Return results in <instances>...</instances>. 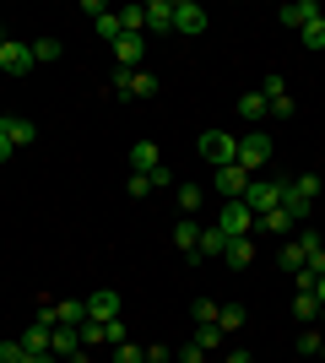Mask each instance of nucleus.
I'll list each match as a JSON object with an SVG mask.
<instances>
[{"instance_id":"obj_40","label":"nucleus","mask_w":325,"mask_h":363,"mask_svg":"<svg viewBox=\"0 0 325 363\" xmlns=\"http://www.w3.org/2000/svg\"><path fill=\"white\" fill-rule=\"evenodd\" d=\"M125 190H130V196H152V179H147V174H130V179H125Z\"/></svg>"},{"instance_id":"obj_27","label":"nucleus","mask_w":325,"mask_h":363,"mask_svg":"<svg viewBox=\"0 0 325 363\" xmlns=\"http://www.w3.org/2000/svg\"><path fill=\"white\" fill-rule=\"evenodd\" d=\"M190 342H195L201 352H217V347H222V325H195V336H190Z\"/></svg>"},{"instance_id":"obj_47","label":"nucleus","mask_w":325,"mask_h":363,"mask_svg":"<svg viewBox=\"0 0 325 363\" xmlns=\"http://www.w3.org/2000/svg\"><path fill=\"white\" fill-rule=\"evenodd\" d=\"M169 363H179V358H169Z\"/></svg>"},{"instance_id":"obj_21","label":"nucleus","mask_w":325,"mask_h":363,"mask_svg":"<svg viewBox=\"0 0 325 363\" xmlns=\"http://www.w3.org/2000/svg\"><path fill=\"white\" fill-rule=\"evenodd\" d=\"M87 320V298H65L55 303V325H81Z\"/></svg>"},{"instance_id":"obj_39","label":"nucleus","mask_w":325,"mask_h":363,"mask_svg":"<svg viewBox=\"0 0 325 363\" xmlns=\"http://www.w3.org/2000/svg\"><path fill=\"white\" fill-rule=\"evenodd\" d=\"M0 363H33V358L22 352V342H0Z\"/></svg>"},{"instance_id":"obj_13","label":"nucleus","mask_w":325,"mask_h":363,"mask_svg":"<svg viewBox=\"0 0 325 363\" xmlns=\"http://www.w3.org/2000/svg\"><path fill=\"white\" fill-rule=\"evenodd\" d=\"M173 244H179V250L195 260V255H201V223H195V217H179V228H173Z\"/></svg>"},{"instance_id":"obj_34","label":"nucleus","mask_w":325,"mask_h":363,"mask_svg":"<svg viewBox=\"0 0 325 363\" xmlns=\"http://www.w3.org/2000/svg\"><path fill=\"white\" fill-rule=\"evenodd\" d=\"M93 28H98V38H108V44H114V38H120V11H103Z\"/></svg>"},{"instance_id":"obj_18","label":"nucleus","mask_w":325,"mask_h":363,"mask_svg":"<svg viewBox=\"0 0 325 363\" xmlns=\"http://www.w3.org/2000/svg\"><path fill=\"white\" fill-rule=\"evenodd\" d=\"M222 250H228V233H222V228H201V255L195 260H222Z\"/></svg>"},{"instance_id":"obj_11","label":"nucleus","mask_w":325,"mask_h":363,"mask_svg":"<svg viewBox=\"0 0 325 363\" xmlns=\"http://www.w3.org/2000/svg\"><path fill=\"white\" fill-rule=\"evenodd\" d=\"M217 190H222V201H239L249 190V174L239 163H228V168H217Z\"/></svg>"},{"instance_id":"obj_1","label":"nucleus","mask_w":325,"mask_h":363,"mask_svg":"<svg viewBox=\"0 0 325 363\" xmlns=\"http://www.w3.org/2000/svg\"><path fill=\"white\" fill-rule=\"evenodd\" d=\"M271 152H277V141L266 136V130H249V136H239V168L255 179V174L271 163Z\"/></svg>"},{"instance_id":"obj_35","label":"nucleus","mask_w":325,"mask_h":363,"mask_svg":"<svg viewBox=\"0 0 325 363\" xmlns=\"http://www.w3.org/2000/svg\"><path fill=\"white\" fill-rule=\"evenodd\" d=\"M293 190H298V196H304V201L314 206V196H320V174H298V179H293Z\"/></svg>"},{"instance_id":"obj_24","label":"nucleus","mask_w":325,"mask_h":363,"mask_svg":"<svg viewBox=\"0 0 325 363\" xmlns=\"http://www.w3.org/2000/svg\"><path fill=\"white\" fill-rule=\"evenodd\" d=\"M244 303H217V325H222V336H228V331H239V325H244Z\"/></svg>"},{"instance_id":"obj_33","label":"nucleus","mask_w":325,"mask_h":363,"mask_svg":"<svg viewBox=\"0 0 325 363\" xmlns=\"http://www.w3.org/2000/svg\"><path fill=\"white\" fill-rule=\"evenodd\" d=\"M298 38H304V49H325V16H314V22L298 33Z\"/></svg>"},{"instance_id":"obj_10","label":"nucleus","mask_w":325,"mask_h":363,"mask_svg":"<svg viewBox=\"0 0 325 363\" xmlns=\"http://www.w3.org/2000/svg\"><path fill=\"white\" fill-rule=\"evenodd\" d=\"M282 28H293V33H304V28H309V22H314V16H325L320 11V6H314V0H287V6H282Z\"/></svg>"},{"instance_id":"obj_26","label":"nucleus","mask_w":325,"mask_h":363,"mask_svg":"<svg viewBox=\"0 0 325 363\" xmlns=\"http://www.w3.org/2000/svg\"><path fill=\"white\" fill-rule=\"evenodd\" d=\"M277 260H282V272H287V277H298V272H304V260H309V255H304V244L293 239V244H287V250H282Z\"/></svg>"},{"instance_id":"obj_7","label":"nucleus","mask_w":325,"mask_h":363,"mask_svg":"<svg viewBox=\"0 0 325 363\" xmlns=\"http://www.w3.org/2000/svg\"><path fill=\"white\" fill-rule=\"evenodd\" d=\"M261 98H266V114H277V120H293V92L282 76H266L261 82Z\"/></svg>"},{"instance_id":"obj_28","label":"nucleus","mask_w":325,"mask_h":363,"mask_svg":"<svg viewBox=\"0 0 325 363\" xmlns=\"http://www.w3.org/2000/svg\"><path fill=\"white\" fill-rule=\"evenodd\" d=\"M60 55H65L60 38H33V65H38V60H60Z\"/></svg>"},{"instance_id":"obj_15","label":"nucleus","mask_w":325,"mask_h":363,"mask_svg":"<svg viewBox=\"0 0 325 363\" xmlns=\"http://www.w3.org/2000/svg\"><path fill=\"white\" fill-rule=\"evenodd\" d=\"M0 136L11 141V147H33V136H38V130H33V120H16V114H6V120H0Z\"/></svg>"},{"instance_id":"obj_23","label":"nucleus","mask_w":325,"mask_h":363,"mask_svg":"<svg viewBox=\"0 0 325 363\" xmlns=\"http://www.w3.org/2000/svg\"><path fill=\"white\" fill-rule=\"evenodd\" d=\"M233 108H239V120H249V125H255V120H266V98H261V87H255V92H244V98H239Z\"/></svg>"},{"instance_id":"obj_38","label":"nucleus","mask_w":325,"mask_h":363,"mask_svg":"<svg viewBox=\"0 0 325 363\" xmlns=\"http://www.w3.org/2000/svg\"><path fill=\"white\" fill-rule=\"evenodd\" d=\"M103 336L114 342V347H125V342H130V336H125V320H120V315H114V320H103Z\"/></svg>"},{"instance_id":"obj_25","label":"nucleus","mask_w":325,"mask_h":363,"mask_svg":"<svg viewBox=\"0 0 325 363\" xmlns=\"http://www.w3.org/2000/svg\"><path fill=\"white\" fill-rule=\"evenodd\" d=\"M120 33H147V6H120Z\"/></svg>"},{"instance_id":"obj_20","label":"nucleus","mask_w":325,"mask_h":363,"mask_svg":"<svg viewBox=\"0 0 325 363\" xmlns=\"http://www.w3.org/2000/svg\"><path fill=\"white\" fill-rule=\"evenodd\" d=\"M222 260H228L233 272H244L249 260H255V239H228V250H222Z\"/></svg>"},{"instance_id":"obj_6","label":"nucleus","mask_w":325,"mask_h":363,"mask_svg":"<svg viewBox=\"0 0 325 363\" xmlns=\"http://www.w3.org/2000/svg\"><path fill=\"white\" fill-rule=\"evenodd\" d=\"M114 92L120 98H157V76L152 71H114Z\"/></svg>"},{"instance_id":"obj_16","label":"nucleus","mask_w":325,"mask_h":363,"mask_svg":"<svg viewBox=\"0 0 325 363\" xmlns=\"http://www.w3.org/2000/svg\"><path fill=\"white\" fill-rule=\"evenodd\" d=\"M114 315H120V293L98 288L93 298H87V320H114Z\"/></svg>"},{"instance_id":"obj_36","label":"nucleus","mask_w":325,"mask_h":363,"mask_svg":"<svg viewBox=\"0 0 325 363\" xmlns=\"http://www.w3.org/2000/svg\"><path fill=\"white\" fill-rule=\"evenodd\" d=\"M190 315H195V325H217V303H212V298H195V309H190Z\"/></svg>"},{"instance_id":"obj_2","label":"nucleus","mask_w":325,"mask_h":363,"mask_svg":"<svg viewBox=\"0 0 325 363\" xmlns=\"http://www.w3.org/2000/svg\"><path fill=\"white\" fill-rule=\"evenodd\" d=\"M201 157H206L212 168L239 163V136H228V130H206V136H201Z\"/></svg>"},{"instance_id":"obj_48","label":"nucleus","mask_w":325,"mask_h":363,"mask_svg":"<svg viewBox=\"0 0 325 363\" xmlns=\"http://www.w3.org/2000/svg\"><path fill=\"white\" fill-rule=\"evenodd\" d=\"M0 120H6V114H0Z\"/></svg>"},{"instance_id":"obj_19","label":"nucleus","mask_w":325,"mask_h":363,"mask_svg":"<svg viewBox=\"0 0 325 363\" xmlns=\"http://www.w3.org/2000/svg\"><path fill=\"white\" fill-rule=\"evenodd\" d=\"M282 212L293 217V228H298V223H309V201H304V196L293 190V179L282 184Z\"/></svg>"},{"instance_id":"obj_12","label":"nucleus","mask_w":325,"mask_h":363,"mask_svg":"<svg viewBox=\"0 0 325 363\" xmlns=\"http://www.w3.org/2000/svg\"><path fill=\"white\" fill-rule=\"evenodd\" d=\"M152 168H163L157 141H136V147H130V174H152Z\"/></svg>"},{"instance_id":"obj_30","label":"nucleus","mask_w":325,"mask_h":363,"mask_svg":"<svg viewBox=\"0 0 325 363\" xmlns=\"http://www.w3.org/2000/svg\"><path fill=\"white\" fill-rule=\"evenodd\" d=\"M298 352H304V358H320V352H325V331H314V325H309V331L298 336Z\"/></svg>"},{"instance_id":"obj_46","label":"nucleus","mask_w":325,"mask_h":363,"mask_svg":"<svg viewBox=\"0 0 325 363\" xmlns=\"http://www.w3.org/2000/svg\"><path fill=\"white\" fill-rule=\"evenodd\" d=\"M0 44H6V33H0Z\"/></svg>"},{"instance_id":"obj_37","label":"nucleus","mask_w":325,"mask_h":363,"mask_svg":"<svg viewBox=\"0 0 325 363\" xmlns=\"http://www.w3.org/2000/svg\"><path fill=\"white\" fill-rule=\"evenodd\" d=\"M114 363H147V347H136V342H125V347H114Z\"/></svg>"},{"instance_id":"obj_29","label":"nucleus","mask_w":325,"mask_h":363,"mask_svg":"<svg viewBox=\"0 0 325 363\" xmlns=\"http://www.w3.org/2000/svg\"><path fill=\"white\" fill-rule=\"evenodd\" d=\"M293 315L298 320H320V298H314V293H293Z\"/></svg>"},{"instance_id":"obj_43","label":"nucleus","mask_w":325,"mask_h":363,"mask_svg":"<svg viewBox=\"0 0 325 363\" xmlns=\"http://www.w3.org/2000/svg\"><path fill=\"white\" fill-rule=\"evenodd\" d=\"M222 363H249V352H228V358H222Z\"/></svg>"},{"instance_id":"obj_9","label":"nucleus","mask_w":325,"mask_h":363,"mask_svg":"<svg viewBox=\"0 0 325 363\" xmlns=\"http://www.w3.org/2000/svg\"><path fill=\"white\" fill-rule=\"evenodd\" d=\"M173 33H206V6H195V0H173Z\"/></svg>"},{"instance_id":"obj_4","label":"nucleus","mask_w":325,"mask_h":363,"mask_svg":"<svg viewBox=\"0 0 325 363\" xmlns=\"http://www.w3.org/2000/svg\"><path fill=\"white\" fill-rule=\"evenodd\" d=\"M282 184H287V179H282ZM282 184L277 179H249V190L239 201H244L255 217H261V212H277V206H282Z\"/></svg>"},{"instance_id":"obj_31","label":"nucleus","mask_w":325,"mask_h":363,"mask_svg":"<svg viewBox=\"0 0 325 363\" xmlns=\"http://www.w3.org/2000/svg\"><path fill=\"white\" fill-rule=\"evenodd\" d=\"M255 228H271V233H287V228H293V217H287V212L277 206V212H261V217H255Z\"/></svg>"},{"instance_id":"obj_8","label":"nucleus","mask_w":325,"mask_h":363,"mask_svg":"<svg viewBox=\"0 0 325 363\" xmlns=\"http://www.w3.org/2000/svg\"><path fill=\"white\" fill-rule=\"evenodd\" d=\"M0 71H6V76H28L33 71V44L6 38V44H0Z\"/></svg>"},{"instance_id":"obj_22","label":"nucleus","mask_w":325,"mask_h":363,"mask_svg":"<svg viewBox=\"0 0 325 363\" xmlns=\"http://www.w3.org/2000/svg\"><path fill=\"white\" fill-rule=\"evenodd\" d=\"M173 190H179L173 201H179V212H185V217H195V212H201V201H206V190H201V184H173Z\"/></svg>"},{"instance_id":"obj_17","label":"nucleus","mask_w":325,"mask_h":363,"mask_svg":"<svg viewBox=\"0 0 325 363\" xmlns=\"http://www.w3.org/2000/svg\"><path fill=\"white\" fill-rule=\"evenodd\" d=\"M49 336H55V331L33 320V325H28V331H22V336H16V342H22V352H33V358H44V352H49Z\"/></svg>"},{"instance_id":"obj_42","label":"nucleus","mask_w":325,"mask_h":363,"mask_svg":"<svg viewBox=\"0 0 325 363\" xmlns=\"http://www.w3.org/2000/svg\"><path fill=\"white\" fill-rule=\"evenodd\" d=\"M11 152H16V147H11V141H6V136H0V163H6V157H11Z\"/></svg>"},{"instance_id":"obj_41","label":"nucleus","mask_w":325,"mask_h":363,"mask_svg":"<svg viewBox=\"0 0 325 363\" xmlns=\"http://www.w3.org/2000/svg\"><path fill=\"white\" fill-rule=\"evenodd\" d=\"M147 179H152V190H169V184H173V174H169V163H163V168H152Z\"/></svg>"},{"instance_id":"obj_49","label":"nucleus","mask_w":325,"mask_h":363,"mask_svg":"<svg viewBox=\"0 0 325 363\" xmlns=\"http://www.w3.org/2000/svg\"><path fill=\"white\" fill-rule=\"evenodd\" d=\"M320 358H325V352H320Z\"/></svg>"},{"instance_id":"obj_44","label":"nucleus","mask_w":325,"mask_h":363,"mask_svg":"<svg viewBox=\"0 0 325 363\" xmlns=\"http://www.w3.org/2000/svg\"><path fill=\"white\" fill-rule=\"evenodd\" d=\"M314 298H320V309H325V277H320V282H314Z\"/></svg>"},{"instance_id":"obj_5","label":"nucleus","mask_w":325,"mask_h":363,"mask_svg":"<svg viewBox=\"0 0 325 363\" xmlns=\"http://www.w3.org/2000/svg\"><path fill=\"white\" fill-rule=\"evenodd\" d=\"M108 49H114L120 71H141V60H147V33H120Z\"/></svg>"},{"instance_id":"obj_32","label":"nucleus","mask_w":325,"mask_h":363,"mask_svg":"<svg viewBox=\"0 0 325 363\" xmlns=\"http://www.w3.org/2000/svg\"><path fill=\"white\" fill-rule=\"evenodd\" d=\"M76 336H81V347H98V342H108V336H103V320H81Z\"/></svg>"},{"instance_id":"obj_45","label":"nucleus","mask_w":325,"mask_h":363,"mask_svg":"<svg viewBox=\"0 0 325 363\" xmlns=\"http://www.w3.org/2000/svg\"><path fill=\"white\" fill-rule=\"evenodd\" d=\"M320 325H325V309H320Z\"/></svg>"},{"instance_id":"obj_3","label":"nucleus","mask_w":325,"mask_h":363,"mask_svg":"<svg viewBox=\"0 0 325 363\" xmlns=\"http://www.w3.org/2000/svg\"><path fill=\"white\" fill-rule=\"evenodd\" d=\"M217 228H222L228 239H249V233H255V212H249L244 201H222V212H217Z\"/></svg>"},{"instance_id":"obj_14","label":"nucleus","mask_w":325,"mask_h":363,"mask_svg":"<svg viewBox=\"0 0 325 363\" xmlns=\"http://www.w3.org/2000/svg\"><path fill=\"white\" fill-rule=\"evenodd\" d=\"M147 33H173V0H147Z\"/></svg>"}]
</instances>
